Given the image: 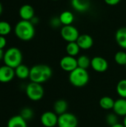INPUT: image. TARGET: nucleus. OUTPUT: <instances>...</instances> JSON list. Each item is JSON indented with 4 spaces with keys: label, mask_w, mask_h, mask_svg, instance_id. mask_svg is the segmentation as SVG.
Returning a JSON list of instances; mask_svg holds the SVG:
<instances>
[{
    "label": "nucleus",
    "mask_w": 126,
    "mask_h": 127,
    "mask_svg": "<svg viewBox=\"0 0 126 127\" xmlns=\"http://www.w3.org/2000/svg\"><path fill=\"white\" fill-rule=\"evenodd\" d=\"M71 6L79 13L88 11L91 7V0H71Z\"/></svg>",
    "instance_id": "13"
},
{
    "label": "nucleus",
    "mask_w": 126,
    "mask_h": 127,
    "mask_svg": "<svg viewBox=\"0 0 126 127\" xmlns=\"http://www.w3.org/2000/svg\"><path fill=\"white\" fill-rule=\"evenodd\" d=\"M59 19L60 22L62 23V25H63V26L65 25H72L73 22L74 21V13L69 10H65L63 11L60 15H59Z\"/></svg>",
    "instance_id": "20"
},
{
    "label": "nucleus",
    "mask_w": 126,
    "mask_h": 127,
    "mask_svg": "<svg viewBox=\"0 0 126 127\" xmlns=\"http://www.w3.org/2000/svg\"><path fill=\"white\" fill-rule=\"evenodd\" d=\"M123 124L125 126V127H126V115L124 117V119H123Z\"/></svg>",
    "instance_id": "34"
},
{
    "label": "nucleus",
    "mask_w": 126,
    "mask_h": 127,
    "mask_svg": "<svg viewBox=\"0 0 126 127\" xmlns=\"http://www.w3.org/2000/svg\"><path fill=\"white\" fill-rule=\"evenodd\" d=\"M115 39L120 47L126 50V27L117 30L115 34Z\"/></svg>",
    "instance_id": "17"
},
{
    "label": "nucleus",
    "mask_w": 126,
    "mask_h": 127,
    "mask_svg": "<svg viewBox=\"0 0 126 127\" xmlns=\"http://www.w3.org/2000/svg\"><path fill=\"white\" fill-rule=\"evenodd\" d=\"M50 25L53 28H57L61 26L62 23L60 22L59 17H53L50 21Z\"/></svg>",
    "instance_id": "29"
},
{
    "label": "nucleus",
    "mask_w": 126,
    "mask_h": 127,
    "mask_svg": "<svg viewBox=\"0 0 126 127\" xmlns=\"http://www.w3.org/2000/svg\"><path fill=\"white\" fill-rule=\"evenodd\" d=\"M118 115H117L114 112V113H110L108 114L106 118H105V121H106V123L110 126V127H112L117 124H118V118H117Z\"/></svg>",
    "instance_id": "28"
},
{
    "label": "nucleus",
    "mask_w": 126,
    "mask_h": 127,
    "mask_svg": "<svg viewBox=\"0 0 126 127\" xmlns=\"http://www.w3.org/2000/svg\"><path fill=\"white\" fill-rule=\"evenodd\" d=\"M76 43L78 44L80 49L88 50L93 46L94 40L93 38L88 34H81L77 39Z\"/></svg>",
    "instance_id": "12"
},
{
    "label": "nucleus",
    "mask_w": 126,
    "mask_h": 127,
    "mask_svg": "<svg viewBox=\"0 0 126 127\" xmlns=\"http://www.w3.org/2000/svg\"><path fill=\"white\" fill-rule=\"evenodd\" d=\"M4 52H3V50L2 49H0V60H1V59H3V57H4Z\"/></svg>",
    "instance_id": "32"
},
{
    "label": "nucleus",
    "mask_w": 126,
    "mask_h": 127,
    "mask_svg": "<svg viewBox=\"0 0 126 127\" xmlns=\"http://www.w3.org/2000/svg\"><path fill=\"white\" fill-rule=\"evenodd\" d=\"M125 66H126V65H125Z\"/></svg>",
    "instance_id": "37"
},
{
    "label": "nucleus",
    "mask_w": 126,
    "mask_h": 127,
    "mask_svg": "<svg viewBox=\"0 0 126 127\" xmlns=\"http://www.w3.org/2000/svg\"><path fill=\"white\" fill-rule=\"evenodd\" d=\"M125 127V126L123 125V124H115V125H114V126H112V127Z\"/></svg>",
    "instance_id": "33"
},
{
    "label": "nucleus",
    "mask_w": 126,
    "mask_h": 127,
    "mask_svg": "<svg viewBox=\"0 0 126 127\" xmlns=\"http://www.w3.org/2000/svg\"><path fill=\"white\" fill-rule=\"evenodd\" d=\"M76 60H77V64L79 68L87 70L91 66V60H90V58L86 55H81Z\"/></svg>",
    "instance_id": "23"
},
{
    "label": "nucleus",
    "mask_w": 126,
    "mask_h": 127,
    "mask_svg": "<svg viewBox=\"0 0 126 127\" xmlns=\"http://www.w3.org/2000/svg\"><path fill=\"white\" fill-rule=\"evenodd\" d=\"M89 74L86 69L77 67L76 69L70 72L68 80L71 84L77 88L85 86L89 82Z\"/></svg>",
    "instance_id": "3"
},
{
    "label": "nucleus",
    "mask_w": 126,
    "mask_h": 127,
    "mask_svg": "<svg viewBox=\"0 0 126 127\" xmlns=\"http://www.w3.org/2000/svg\"><path fill=\"white\" fill-rule=\"evenodd\" d=\"M30 70V69L27 65L21 64L15 68V74L19 79L25 80L29 77Z\"/></svg>",
    "instance_id": "19"
},
{
    "label": "nucleus",
    "mask_w": 126,
    "mask_h": 127,
    "mask_svg": "<svg viewBox=\"0 0 126 127\" xmlns=\"http://www.w3.org/2000/svg\"><path fill=\"white\" fill-rule=\"evenodd\" d=\"M53 71L50 66L44 64H39L33 65L30 68L29 79L30 80V82L42 84L50 80Z\"/></svg>",
    "instance_id": "1"
},
{
    "label": "nucleus",
    "mask_w": 126,
    "mask_h": 127,
    "mask_svg": "<svg viewBox=\"0 0 126 127\" xmlns=\"http://www.w3.org/2000/svg\"><path fill=\"white\" fill-rule=\"evenodd\" d=\"M16 36L22 41H29L32 39L35 35L34 25L30 21L21 20L15 26Z\"/></svg>",
    "instance_id": "2"
},
{
    "label": "nucleus",
    "mask_w": 126,
    "mask_h": 127,
    "mask_svg": "<svg viewBox=\"0 0 126 127\" xmlns=\"http://www.w3.org/2000/svg\"><path fill=\"white\" fill-rule=\"evenodd\" d=\"M2 10H3V7H2V4H1V2H0V15L1 14V13H2Z\"/></svg>",
    "instance_id": "35"
},
{
    "label": "nucleus",
    "mask_w": 126,
    "mask_h": 127,
    "mask_svg": "<svg viewBox=\"0 0 126 127\" xmlns=\"http://www.w3.org/2000/svg\"><path fill=\"white\" fill-rule=\"evenodd\" d=\"M60 34L62 38L68 43L76 42L80 35L78 29L72 25L63 26L60 30Z\"/></svg>",
    "instance_id": "6"
},
{
    "label": "nucleus",
    "mask_w": 126,
    "mask_h": 127,
    "mask_svg": "<svg viewBox=\"0 0 126 127\" xmlns=\"http://www.w3.org/2000/svg\"><path fill=\"white\" fill-rule=\"evenodd\" d=\"M7 127H27V121L20 115L11 117L7 124Z\"/></svg>",
    "instance_id": "16"
},
{
    "label": "nucleus",
    "mask_w": 126,
    "mask_h": 127,
    "mask_svg": "<svg viewBox=\"0 0 126 127\" xmlns=\"http://www.w3.org/2000/svg\"><path fill=\"white\" fill-rule=\"evenodd\" d=\"M114 102L115 100H114V99L111 98V97L105 96L100 100L99 104L102 109L105 110H110V109H113Z\"/></svg>",
    "instance_id": "21"
},
{
    "label": "nucleus",
    "mask_w": 126,
    "mask_h": 127,
    "mask_svg": "<svg viewBox=\"0 0 126 127\" xmlns=\"http://www.w3.org/2000/svg\"><path fill=\"white\" fill-rule=\"evenodd\" d=\"M15 74V69L9 67L6 65H2L0 67V82L3 83L10 82L14 77Z\"/></svg>",
    "instance_id": "11"
},
{
    "label": "nucleus",
    "mask_w": 126,
    "mask_h": 127,
    "mask_svg": "<svg viewBox=\"0 0 126 127\" xmlns=\"http://www.w3.org/2000/svg\"><path fill=\"white\" fill-rule=\"evenodd\" d=\"M91 67L92 68L94 71L99 72V73H102L108 70V63L105 58L97 56L91 59Z\"/></svg>",
    "instance_id": "10"
},
{
    "label": "nucleus",
    "mask_w": 126,
    "mask_h": 127,
    "mask_svg": "<svg viewBox=\"0 0 126 127\" xmlns=\"http://www.w3.org/2000/svg\"><path fill=\"white\" fill-rule=\"evenodd\" d=\"M19 16L22 20L30 21L34 17V9L30 4H24L19 9Z\"/></svg>",
    "instance_id": "14"
},
{
    "label": "nucleus",
    "mask_w": 126,
    "mask_h": 127,
    "mask_svg": "<svg viewBox=\"0 0 126 127\" xmlns=\"http://www.w3.org/2000/svg\"><path fill=\"white\" fill-rule=\"evenodd\" d=\"M68 108V105L67 101L62 99L56 100L53 105V111L58 116L66 113Z\"/></svg>",
    "instance_id": "18"
},
{
    "label": "nucleus",
    "mask_w": 126,
    "mask_h": 127,
    "mask_svg": "<svg viewBox=\"0 0 126 127\" xmlns=\"http://www.w3.org/2000/svg\"><path fill=\"white\" fill-rule=\"evenodd\" d=\"M26 95L33 101H39L44 96V89L40 83L30 82L26 87Z\"/></svg>",
    "instance_id": "5"
},
{
    "label": "nucleus",
    "mask_w": 126,
    "mask_h": 127,
    "mask_svg": "<svg viewBox=\"0 0 126 127\" xmlns=\"http://www.w3.org/2000/svg\"><path fill=\"white\" fill-rule=\"evenodd\" d=\"M67 54L71 57H76L79 54L80 48L79 47L78 44L76 42H68L66 45L65 48Z\"/></svg>",
    "instance_id": "22"
},
{
    "label": "nucleus",
    "mask_w": 126,
    "mask_h": 127,
    "mask_svg": "<svg viewBox=\"0 0 126 127\" xmlns=\"http://www.w3.org/2000/svg\"><path fill=\"white\" fill-rule=\"evenodd\" d=\"M3 60L4 62V65L15 69L16 67L22 64V54L19 48L16 47H12L8 48L4 52Z\"/></svg>",
    "instance_id": "4"
},
{
    "label": "nucleus",
    "mask_w": 126,
    "mask_h": 127,
    "mask_svg": "<svg viewBox=\"0 0 126 127\" xmlns=\"http://www.w3.org/2000/svg\"><path fill=\"white\" fill-rule=\"evenodd\" d=\"M20 115H21L26 121H27L32 119V118L33 117V111L32 110L31 108L25 107V108H24V109H22L21 110Z\"/></svg>",
    "instance_id": "27"
},
{
    "label": "nucleus",
    "mask_w": 126,
    "mask_h": 127,
    "mask_svg": "<svg viewBox=\"0 0 126 127\" xmlns=\"http://www.w3.org/2000/svg\"><path fill=\"white\" fill-rule=\"evenodd\" d=\"M11 31V26L7 22L1 21L0 22V36H6Z\"/></svg>",
    "instance_id": "26"
},
{
    "label": "nucleus",
    "mask_w": 126,
    "mask_h": 127,
    "mask_svg": "<svg viewBox=\"0 0 126 127\" xmlns=\"http://www.w3.org/2000/svg\"><path fill=\"white\" fill-rule=\"evenodd\" d=\"M7 44V41H6V39L4 36H0V49H2L5 47Z\"/></svg>",
    "instance_id": "31"
},
{
    "label": "nucleus",
    "mask_w": 126,
    "mask_h": 127,
    "mask_svg": "<svg viewBox=\"0 0 126 127\" xmlns=\"http://www.w3.org/2000/svg\"><path fill=\"white\" fill-rule=\"evenodd\" d=\"M59 65L63 71L70 73L78 67L77 60L74 57L67 55L60 60Z\"/></svg>",
    "instance_id": "8"
},
{
    "label": "nucleus",
    "mask_w": 126,
    "mask_h": 127,
    "mask_svg": "<svg viewBox=\"0 0 126 127\" xmlns=\"http://www.w3.org/2000/svg\"><path fill=\"white\" fill-rule=\"evenodd\" d=\"M52 1H58V0H52Z\"/></svg>",
    "instance_id": "36"
},
{
    "label": "nucleus",
    "mask_w": 126,
    "mask_h": 127,
    "mask_svg": "<svg viewBox=\"0 0 126 127\" xmlns=\"http://www.w3.org/2000/svg\"><path fill=\"white\" fill-rule=\"evenodd\" d=\"M117 93L121 98L126 99V80L123 79L120 80L117 85Z\"/></svg>",
    "instance_id": "24"
},
{
    "label": "nucleus",
    "mask_w": 126,
    "mask_h": 127,
    "mask_svg": "<svg viewBox=\"0 0 126 127\" xmlns=\"http://www.w3.org/2000/svg\"><path fill=\"white\" fill-rule=\"evenodd\" d=\"M114 60L117 64L120 65H126V52L123 51H120L114 55Z\"/></svg>",
    "instance_id": "25"
},
{
    "label": "nucleus",
    "mask_w": 126,
    "mask_h": 127,
    "mask_svg": "<svg viewBox=\"0 0 126 127\" xmlns=\"http://www.w3.org/2000/svg\"><path fill=\"white\" fill-rule=\"evenodd\" d=\"M58 118L59 116L54 112L48 111L41 115L40 121L45 127H54L57 126Z\"/></svg>",
    "instance_id": "9"
},
{
    "label": "nucleus",
    "mask_w": 126,
    "mask_h": 127,
    "mask_svg": "<svg viewBox=\"0 0 126 127\" xmlns=\"http://www.w3.org/2000/svg\"><path fill=\"white\" fill-rule=\"evenodd\" d=\"M78 124L76 116L70 112L62 114L58 118V127H77Z\"/></svg>",
    "instance_id": "7"
},
{
    "label": "nucleus",
    "mask_w": 126,
    "mask_h": 127,
    "mask_svg": "<svg viewBox=\"0 0 126 127\" xmlns=\"http://www.w3.org/2000/svg\"><path fill=\"white\" fill-rule=\"evenodd\" d=\"M121 0H104L106 4L110 5V6H114L118 4L120 2Z\"/></svg>",
    "instance_id": "30"
},
{
    "label": "nucleus",
    "mask_w": 126,
    "mask_h": 127,
    "mask_svg": "<svg viewBox=\"0 0 126 127\" xmlns=\"http://www.w3.org/2000/svg\"><path fill=\"white\" fill-rule=\"evenodd\" d=\"M114 112L121 117H125L126 115V98H120L114 102Z\"/></svg>",
    "instance_id": "15"
}]
</instances>
